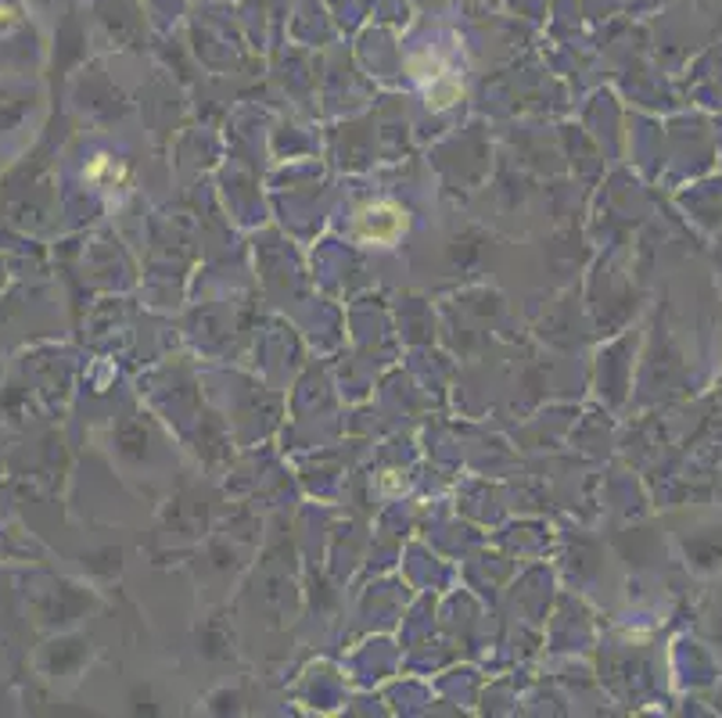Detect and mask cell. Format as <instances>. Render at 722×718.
<instances>
[{
  "label": "cell",
  "instance_id": "1",
  "mask_svg": "<svg viewBox=\"0 0 722 718\" xmlns=\"http://www.w3.org/2000/svg\"><path fill=\"white\" fill-rule=\"evenodd\" d=\"M407 230H410V216L392 202L363 205L357 219H352V238L360 244H382L385 249V244H396Z\"/></svg>",
  "mask_w": 722,
  "mask_h": 718
}]
</instances>
